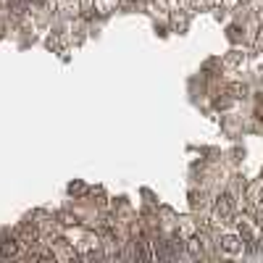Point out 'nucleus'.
<instances>
[{"mask_svg": "<svg viewBox=\"0 0 263 263\" xmlns=\"http://www.w3.org/2000/svg\"><path fill=\"white\" fill-rule=\"evenodd\" d=\"M21 239L16 232H6V234H0V258H16L21 253Z\"/></svg>", "mask_w": 263, "mask_h": 263, "instance_id": "nucleus-1", "label": "nucleus"}, {"mask_svg": "<svg viewBox=\"0 0 263 263\" xmlns=\"http://www.w3.org/2000/svg\"><path fill=\"white\" fill-rule=\"evenodd\" d=\"M29 11H32L29 8V0H11V3H8V13H11L13 21H24V16Z\"/></svg>", "mask_w": 263, "mask_h": 263, "instance_id": "nucleus-2", "label": "nucleus"}, {"mask_svg": "<svg viewBox=\"0 0 263 263\" xmlns=\"http://www.w3.org/2000/svg\"><path fill=\"white\" fill-rule=\"evenodd\" d=\"M221 248L227 253H239V250H242V237H234V234L221 237Z\"/></svg>", "mask_w": 263, "mask_h": 263, "instance_id": "nucleus-3", "label": "nucleus"}, {"mask_svg": "<svg viewBox=\"0 0 263 263\" xmlns=\"http://www.w3.org/2000/svg\"><path fill=\"white\" fill-rule=\"evenodd\" d=\"M119 3H121V0H92V11H98V13H111Z\"/></svg>", "mask_w": 263, "mask_h": 263, "instance_id": "nucleus-4", "label": "nucleus"}]
</instances>
